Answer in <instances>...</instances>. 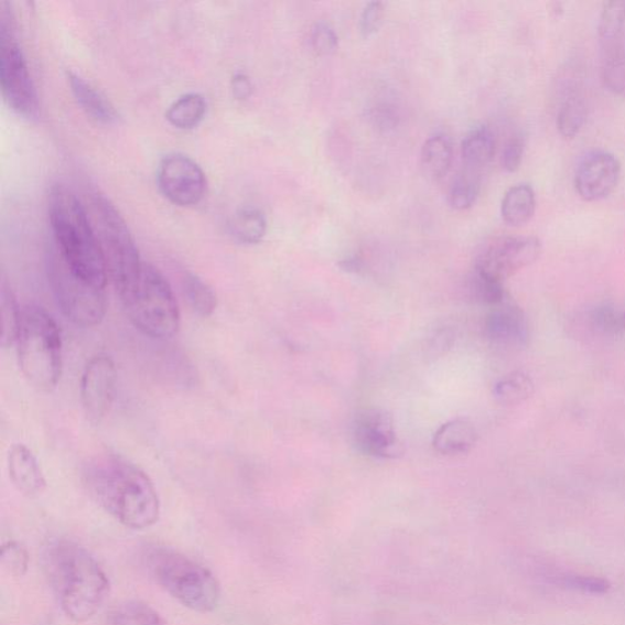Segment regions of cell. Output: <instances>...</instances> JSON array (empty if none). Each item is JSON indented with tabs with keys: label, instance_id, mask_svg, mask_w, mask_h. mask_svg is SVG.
Here are the masks:
<instances>
[{
	"label": "cell",
	"instance_id": "obj_1",
	"mask_svg": "<svg viewBox=\"0 0 625 625\" xmlns=\"http://www.w3.org/2000/svg\"><path fill=\"white\" fill-rule=\"evenodd\" d=\"M84 483L89 496L123 527L146 530L161 516V502L150 476L119 454L90 460Z\"/></svg>",
	"mask_w": 625,
	"mask_h": 625
},
{
	"label": "cell",
	"instance_id": "obj_2",
	"mask_svg": "<svg viewBox=\"0 0 625 625\" xmlns=\"http://www.w3.org/2000/svg\"><path fill=\"white\" fill-rule=\"evenodd\" d=\"M44 568L67 618L87 622L105 605L110 581L105 568L83 545L54 540L44 552Z\"/></svg>",
	"mask_w": 625,
	"mask_h": 625
},
{
	"label": "cell",
	"instance_id": "obj_3",
	"mask_svg": "<svg viewBox=\"0 0 625 625\" xmlns=\"http://www.w3.org/2000/svg\"><path fill=\"white\" fill-rule=\"evenodd\" d=\"M49 215L56 249L77 276L106 289L107 269L98 237L84 204L63 185L52 187Z\"/></svg>",
	"mask_w": 625,
	"mask_h": 625
},
{
	"label": "cell",
	"instance_id": "obj_4",
	"mask_svg": "<svg viewBox=\"0 0 625 625\" xmlns=\"http://www.w3.org/2000/svg\"><path fill=\"white\" fill-rule=\"evenodd\" d=\"M153 581L179 604L198 613H209L220 604L222 588L208 568L184 553L154 547L143 556Z\"/></svg>",
	"mask_w": 625,
	"mask_h": 625
},
{
	"label": "cell",
	"instance_id": "obj_5",
	"mask_svg": "<svg viewBox=\"0 0 625 625\" xmlns=\"http://www.w3.org/2000/svg\"><path fill=\"white\" fill-rule=\"evenodd\" d=\"M17 345L19 365L29 382L44 392L54 390L63 369L62 335L42 306L30 304L21 310Z\"/></svg>",
	"mask_w": 625,
	"mask_h": 625
},
{
	"label": "cell",
	"instance_id": "obj_6",
	"mask_svg": "<svg viewBox=\"0 0 625 625\" xmlns=\"http://www.w3.org/2000/svg\"><path fill=\"white\" fill-rule=\"evenodd\" d=\"M89 218L105 258L107 276L121 298L142 274L144 261L141 260L138 245L127 222L106 196L99 193L94 196Z\"/></svg>",
	"mask_w": 625,
	"mask_h": 625
},
{
	"label": "cell",
	"instance_id": "obj_7",
	"mask_svg": "<svg viewBox=\"0 0 625 625\" xmlns=\"http://www.w3.org/2000/svg\"><path fill=\"white\" fill-rule=\"evenodd\" d=\"M120 300L130 322L144 335L169 340L179 333L181 316L175 294L152 265H143L139 281Z\"/></svg>",
	"mask_w": 625,
	"mask_h": 625
},
{
	"label": "cell",
	"instance_id": "obj_8",
	"mask_svg": "<svg viewBox=\"0 0 625 625\" xmlns=\"http://www.w3.org/2000/svg\"><path fill=\"white\" fill-rule=\"evenodd\" d=\"M0 85L7 105L21 117H35L39 96L18 37L17 17L9 2L0 11Z\"/></svg>",
	"mask_w": 625,
	"mask_h": 625
},
{
	"label": "cell",
	"instance_id": "obj_9",
	"mask_svg": "<svg viewBox=\"0 0 625 625\" xmlns=\"http://www.w3.org/2000/svg\"><path fill=\"white\" fill-rule=\"evenodd\" d=\"M47 268L55 300L67 320L83 327H93L104 321L107 311L104 288L77 276L56 248H52Z\"/></svg>",
	"mask_w": 625,
	"mask_h": 625
},
{
	"label": "cell",
	"instance_id": "obj_10",
	"mask_svg": "<svg viewBox=\"0 0 625 625\" xmlns=\"http://www.w3.org/2000/svg\"><path fill=\"white\" fill-rule=\"evenodd\" d=\"M157 181L165 198L180 207L197 206L207 195L208 181L201 165L184 153L163 157Z\"/></svg>",
	"mask_w": 625,
	"mask_h": 625
},
{
	"label": "cell",
	"instance_id": "obj_11",
	"mask_svg": "<svg viewBox=\"0 0 625 625\" xmlns=\"http://www.w3.org/2000/svg\"><path fill=\"white\" fill-rule=\"evenodd\" d=\"M541 248L539 238L532 236L498 238L476 259L474 270L504 282L537 261Z\"/></svg>",
	"mask_w": 625,
	"mask_h": 625
},
{
	"label": "cell",
	"instance_id": "obj_12",
	"mask_svg": "<svg viewBox=\"0 0 625 625\" xmlns=\"http://www.w3.org/2000/svg\"><path fill=\"white\" fill-rule=\"evenodd\" d=\"M117 369L107 355L95 356L87 363L82 379V403L90 424L99 425L110 411L116 392Z\"/></svg>",
	"mask_w": 625,
	"mask_h": 625
},
{
	"label": "cell",
	"instance_id": "obj_13",
	"mask_svg": "<svg viewBox=\"0 0 625 625\" xmlns=\"http://www.w3.org/2000/svg\"><path fill=\"white\" fill-rule=\"evenodd\" d=\"M354 438L357 448L369 456L390 460L403 454L394 419L385 409L369 408L362 411L356 418Z\"/></svg>",
	"mask_w": 625,
	"mask_h": 625
},
{
	"label": "cell",
	"instance_id": "obj_14",
	"mask_svg": "<svg viewBox=\"0 0 625 625\" xmlns=\"http://www.w3.org/2000/svg\"><path fill=\"white\" fill-rule=\"evenodd\" d=\"M622 174L621 163L615 154L594 151L579 163L574 185L578 195L586 202L607 198L618 186Z\"/></svg>",
	"mask_w": 625,
	"mask_h": 625
},
{
	"label": "cell",
	"instance_id": "obj_15",
	"mask_svg": "<svg viewBox=\"0 0 625 625\" xmlns=\"http://www.w3.org/2000/svg\"><path fill=\"white\" fill-rule=\"evenodd\" d=\"M485 331L488 338L503 345H525L528 340L526 314L507 299L488 314Z\"/></svg>",
	"mask_w": 625,
	"mask_h": 625
},
{
	"label": "cell",
	"instance_id": "obj_16",
	"mask_svg": "<svg viewBox=\"0 0 625 625\" xmlns=\"http://www.w3.org/2000/svg\"><path fill=\"white\" fill-rule=\"evenodd\" d=\"M8 470L11 482L22 495L40 496L47 486L35 454L22 443H17L10 449Z\"/></svg>",
	"mask_w": 625,
	"mask_h": 625
},
{
	"label": "cell",
	"instance_id": "obj_17",
	"mask_svg": "<svg viewBox=\"0 0 625 625\" xmlns=\"http://www.w3.org/2000/svg\"><path fill=\"white\" fill-rule=\"evenodd\" d=\"M66 76L77 104L87 116L104 123L118 121L119 112L116 106L99 89L75 72H67Z\"/></svg>",
	"mask_w": 625,
	"mask_h": 625
},
{
	"label": "cell",
	"instance_id": "obj_18",
	"mask_svg": "<svg viewBox=\"0 0 625 625\" xmlns=\"http://www.w3.org/2000/svg\"><path fill=\"white\" fill-rule=\"evenodd\" d=\"M541 578L556 588L574 591L586 595H605L611 584L605 578L542 567Z\"/></svg>",
	"mask_w": 625,
	"mask_h": 625
},
{
	"label": "cell",
	"instance_id": "obj_19",
	"mask_svg": "<svg viewBox=\"0 0 625 625\" xmlns=\"http://www.w3.org/2000/svg\"><path fill=\"white\" fill-rule=\"evenodd\" d=\"M453 161L452 141L445 133H437L429 138L420 154L424 174L431 180L445 177Z\"/></svg>",
	"mask_w": 625,
	"mask_h": 625
},
{
	"label": "cell",
	"instance_id": "obj_20",
	"mask_svg": "<svg viewBox=\"0 0 625 625\" xmlns=\"http://www.w3.org/2000/svg\"><path fill=\"white\" fill-rule=\"evenodd\" d=\"M537 209L536 192L528 184L510 187L502 203L504 222L514 227L526 225L531 220Z\"/></svg>",
	"mask_w": 625,
	"mask_h": 625
},
{
	"label": "cell",
	"instance_id": "obj_21",
	"mask_svg": "<svg viewBox=\"0 0 625 625\" xmlns=\"http://www.w3.org/2000/svg\"><path fill=\"white\" fill-rule=\"evenodd\" d=\"M476 441V431L468 420L456 419L443 424L435 433L433 445L442 454L468 452Z\"/></svg>",
	"mask_w": 625,
	"mask_h": 625
},
{
	"label": "cell",
	"instance_id": "obj_22",
	"mask_svg": "<svg viewBox=\"0 0 625 625\" xmlns=\"http://www.w3.org/2000/svg\"><path fill=\"white\" fill-rule=\"evenodd\" d=\"M496 153V139L486 125L474 128L462 143V157L465 165L478 170L491 163Z\"/></svg>",
	"mask_w": 625,
	"mask_h": 625
},
{
	"label": "cell",
	"instance_id": "obj_23",
	"mask_svg": "<svg viewBox=\"0 0 625 625\" xmlns=\"http://www.w3.org/2000/svg\"><path fill=\"white\" fill-rule=\"evenodd\" d=\"M207 100L196 93L186 94L173 101L165 112V118L172 127L180 130H191L198 127L206 117Z\"/></svg>",
	"mask_w": 625,
	"mask_h": 625
},
{
	"label": "cell",
	"instance_id": "obj_24",
	"mask_svg": "<svg viewBox=\"0 0 625 625\" xmlns=\"http://www.w3.org/2000/svg\"><path fill=\"white\" fill-rule=\"evenodd\" d=\"M107 625H168L161 613L139 600H127L114 606Z\"/></svg>",
	"mask_w": 625,
	"mask_h": 625
},
{
	"label": "cell",
	"instance_id": "obj_25",
	"mask_svg": "<svg viewBox=\"0 0 625 625\" xmlns=\"http://www.w3.org/2000/svg\"><path fill=\"white\" fill-rule=\"evenodd\" d=\"M268 222L266 214L258 208L246 207L234 215L230 222V233L238 243L257 245L267 235Z\"/></svg>",
	"mask_w": 625,
	"mask_h": 625
},
{
	"label": "cell",
	"instance_id": "obj_26",
	"mask_svg": "<svg viewBox=\"0 0 625 625\" xmlns=\"http://www.w3.org/2000/svg\"><path fill=\"white\" fill-rule=\"evenodd\" d=\"M586 121V106L576 90H568L557 112V128L565 139H574Z\"/></svg>",
	"mask_w": 625,
	"mask_h": 625
},
{
	"label": "cell",
	"instance_id": "obj_27",
	"mask_svg": "<svg viewBox=\"0 0 625 625\" xmlns=\"http://www.w3.org/2000/svg\"><path fill=\"white\" fill-rule=\"evenodd\" d=\"M183 289L191 309L203 317L211 316L217 310V294L206 281L193 272L183 278Z\"/></svg>",
	"mask_w": 625,
	"mask_h": 625
},
{
	"label": "cell",
	"instance_id": "obj_28",
	"mask_svg": "<svg viewBox=\"0 0 625 625\" xmlns=\"http://www.w3.org/2000/svg\"><path fill=\"white\" fill-rule=\"evenodd\" d=\"M481 177L473 169H465L453 180L449 192L451 207L456 211L470 209L479 197Z\"/></svg>",
	"mask_w": 625,
	"mask_h": 625
},
{
	"label": "cell",
	"instance_id": "obj_29",
	"mask_svg": "<svg viewBox=\"0 0 625 625\" xmlns=\"http://www.w3.org/2000/svg\"><path fill=\"white\" fill-rule=\"evenodd\" d=\"M534 392V384L529 375L515 371L506 375L494 388L495 399L506 406L525 402Z\"/></svg>",
	"mask_w": 625,
	"mask_h": 625
},
{
	"label": "cell",
	"instance_id": "obj_30",
	"mask_svg": "<svg viewBox=\"0 0 625 625\" xmlns=\"http://www.w3.org/2000/svg\"><path fill=\"white\" fill-rule=\"evenodd\" d=\"M21 310L14 291L11 290L7 278L2 280V345L9 347L17 343Z\"/></svg>",
	"mask_w": 625,
	"mask_h": 625
},
{
	"label": "cell",
	"instance_id": "obj_31",
	"mask_svg": "<svg viewBox=\"0 0 625 625\" xmlns=\"http://www.w3.org/2000/svg\"><path fill=\"white\" fill-rule=\"evenodd\" d=\"M625 26V2L613 0L604 4L599 21V36L607 45L617 43Z\"/></svg>",
	"mask_w": 625,
	"mask_h": 625
},
{
	"label": "cell",
	"instance_id": "obj_32",
	"mask_svg": "<svg viewBox=\"0 0 625 625\" xmlns=\"http://www.w3.org/2000/svg\"><path fill=\"white\" fill-rule=\"evenodd\" d=\"M611 49L602 67V77L611 93L625 97V50L617 43L607 45Z\"/></svg>",
	"mask_w": 625,
	"mask_h": 625
},
{
	"label": "cell",
	"instance_id": "obj_33",
	"mask_svg": "<svg viewBox=\"0 0 625 625\" xmlns=\"http://www.w3.org/2000/svg\"><path fill=\"white\" fill-rule=\"evenodd\" d=\"M471 289L476 301L496 306L508 299L504 282L485 277L474 270Z\"/></svg>",
	"mask_w": 625,
	"mask_h": 625
},
{
	"label": "cell",
	"instance_id": "obj_34",
	"mask_svg": "<svg viewBox=\"0 0 625 625\" xmlns=\"http://www.w3.org/2000/svg\"><path fill=\"white\" fill-rule=\"evenodd\" d=\"M29 562V552L24 545L15 540L3 543L2 564L10 574L15 576L26 574Z\"/></svg>",
	"mask_w": 625,
	"mask_h": 625
},
{
	"label": "cell",
	"instance_id": "obj_35",
	"mask_svg": "<svg viewBox=\"0 0 625 625\" xmlns=\"http://www.w3.org/2000/svg\"><path fill=\"white\" fill-rule=\"evenodd\" d=\"M311 47L322 56L332 55L338 49V37L331 24L325 21L316 22L311 31Z\"/></svg>",
	"mask_w": 625,
	"mask_h": 625
},
{
	"label": "cell",
	"instance_id": "obj_36",
	"mask_svg": "<svg viewBox=\"0 0 625 625\" xmlns=\"http://www.w3.org/2000/svg\"><path fill=\"white\" fill-rule=\"evenodd\" d=\"M591 320L600 331L605 333L618 334L625 331V311L615 309V306H599L591 314Z\"/></svg>",
	"mask_w": 625,
	"mask_h": 625
},
{
	"label": "cell",
	"instance_id": "obj_37",
	"mask_svg": "<svg viewBox=\"0 0 625 625\" xmlns=\"http://www.w3.org/2000/svg\"><path fill=\"white\" fill-rule=\"evenodd\" d=\"M369 120L373 127L381 132H389L399 127L400 114L395 106L382 101L369 110Z\"/></svg>",
	"mask_w": 625,
	"mask_h": 625
},
{
	"label": "cell",
	"instance_id": "obj_38",
	"mask_svg": "<svg viewBox=\"0 0 625 625\" xmlns=\"http://www.w3.org/2000/svg\"><path fill=\"white\" fill-rule=\"evenodd\" d=\"M384 14L385 8L380 2H371L363 10L359 19V30L363 37L369 39L379 31Z\"/></svg>",
	"mask_w": 625,
	"mask_h": 625
},
{
	"label": "cell",
	"instance_id": "obj_39",
	"mask_svg": "<svg viewBox=\"0 0 625 625\" xmlns=\"http://www.w3.org/2000/svg\"><path fill=\"white\" fill-rule=\"evenodd\" d=\"M525 140L520 138V136H515V138L510 139L503 151V168L506 170L507 173H515L519 169L522 155H525Z\"/></svg>",
	"mask_w": 625,
	"mask_h": 625
},
{
	"label": "cell",
	"instance_id": "obj_40",
	"mask_svg": "<svg viewBox=\"0 0 625 625\" xmlns=\"http://www.w3.org/2000/svg\"><path fill=\"white\" fill-rule=\"evenodd\" d=\"M231 87L234 96L237 99H247L252 95L254 86L251 79H249V77L244 73L235 74Z\"/></svg>",
	"mask_w": 625,
	"mask_h": 625
},
{
	"label": "cell",
	"instance_id": "obj_41",
	"mask_svg": "<svg viewBox=\"0 0 625 625\" xmlns=\"http://www.w3.org/2000/svg\"><path fill=\"white\" fill-rule=\"evenodd\" d=\"M340 267L349 272H360L365 261L359 256H352L341 261Z\"/></svg>",
	"mask_w": 625,
	"mask_h": 625
}]
</instances>
